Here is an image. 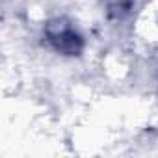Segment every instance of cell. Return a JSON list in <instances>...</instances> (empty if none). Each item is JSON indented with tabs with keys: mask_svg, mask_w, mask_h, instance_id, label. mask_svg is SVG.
<instances>
[{
	"mask_svg": "<svg viewBox=\"0 0 158 158\" xmlns=\"http://www.w3.org/2000/svg\"><path fill=\"white\" fill-rule=\"evenodd\" d=\"M43 39L50 50L63 58H78L86 48V39L69 17H52L43 26Z\"/></svg>",
	"mask_w": 158,
	"mask_h": 158,
	"instance_id": "6da1fadb",
	"label": "cell"
},
{
	"mask_svg": "<svg viewBox=\"0 0 158 158\" xmlns=\"http://www.w3.org/2000/svg\"><path fill=\"white\" fill-rule=\"evenodd\" d=\"M97 2L110 21H125L134 13L138 0H97Z\"/></svg>",
	"mask_w": 158,
	"mask_h": 158,
	"instance_id": "7a4b0ae2",
	"label": "cell"
}]
</instances>
